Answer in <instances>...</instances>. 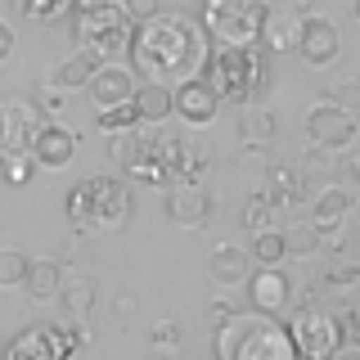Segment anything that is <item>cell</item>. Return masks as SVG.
Segmentation results:
<instances>
[{"mask_svg":"<svg viewBox=\"0 0 360 360\" xmlns=\"http://www.w3.org/2000/svg\"><path fill=\"white\" fill-rule=\"evenodd\" d=\"M135 72L149 77H189L198 72L202 59H207V41H202V27L189 14H162L158 9L153 18L135 22L131 45H127Z\"/></svg>","mask_w":360,"mask_h":360,"instance_id":"cell-1","label":"cell"},{"mask_svg":"<svg viewBox=\"0 0 360 360\" xmlns=\"http://www.w3.org/2000/svg\"><path fill=\"white\" fill-rule=\"evenodd\" d=\"M212 352L221 360H292V338L288 324H279L266 311H230L221 320Z\"/></svg>","mask_w":360,"mask_h":360,"instance_id":"cell-2","label":"cell"},{"mask_svg":"<svg viewBox=\"0 0 360 360\" xmlns=\"http://www.w3.org/2000/svg\"><path fill=\"white\" fill-rule=\"evenodd\" d=\"M135 198L122 180L112 176H90L68 194V221L77 234H112L131 221Z\"/></svg>","mask_w":360,"mask_h":360,"instance_id":"cell-3","label":"cell"},{"mask_svg":"<svg viewBox=\"0 0 360 360\" xmlns=\"http://www.w3.org/2000/svg\"><path fill=\"white\" fill-rule=\"evenodd\" d=\"M198 72L207 77V86L225 104H248V99H257L270 86L266 59L257 45H217V50H207Z\"/></svg>","mask_w":360,"mask_h":360,"instance_id":"cell-4","label":"cell"},{"mask_svg":"<svg viewBox=\"0 0 360 360\" xmlns=\"http://www.w3.org/2000/svg\"><path fill=\"white\" fill-rule=\"evenodd\" d=\"M68 22H72V32L82 37V50L99 54L104 63L117 59V54H127L131 32H135V22L127 18L122 0H82Z\"/></svg>","mask_w":360,"mask_h":360,"instance_id":"cell-5","label":"cell"},{"mask_svg":"<svg viewBox=\"0 0 360 360\" xmlns=\"http://www.w3.org/2000/svg\"><path fill=\"white\" fill-rule=\"evenodd\" d=\"M262 14V0H198V27L217 45H257Z\"/></svg>","mask_w":360,"mask_h":360,"instance_id":"cell-6","label":"cell"},{"mask_svg":"<svg viewBox=\"0 0 360 360\" xmlns=\"http://www.w3.org/2000/svg\"><path fill=\"white\" fill-rule=\"evenodd\" d=\"M288 338H292V352L307 356V360H329L338 347H342V324H338L333 311L324 307H297L288 320Z\"/></svg>","mask_w":360,"mask_h":360,"instance_id":"cell-7","label":"cell"},{"mask_svg":"<svg viewBox=\"0 0 360 360\" xmlns=\"http://www.w3.org/2000/svg\"><path fill=\"white\" fill-rule=\"evenodd\" d=\"M41 104L27 95H0V158L32 153V140L41 131Z\"/></svg>","mask_w":360,"mask_h":360,"instance_id":"cell-8","label":"cell"},{"mask_svg":"<svg viewBox=\"0 0 360 360\" xmlns=\"http://www.w3.org/2000/svg\"><path fill=\"white\" fill-rule=\"evenodd\" d=\"M82 347V333H72L68 324H32V329H22L14 342L5 347L9 360H54V356H68Z\"/></svg>","mask_w":360,"mask_h":360,"instance_id":"cell-9","label":"cell"},{"mask_svg":"<svg viewBox=\"0 0 360 360\" xmlns=\"http://www.w3.org/2000/svg\"><path fill=\"white\" fill-rule=\"evenodd\" d=\"M307 135H311V144H320V149H347V144L356 140V117L347 112L342 104H333V99H324V104H315L311 108V117H307Z\"/></svg>","mask_w":360,"mask_h":360,"instance_id":"cell-10","label":"cell"},{"mask_svg":"<svg viewBox=\"0 0 360 360\" xmlns=\"http://www.w3.org/2000/svg\"><path fill=\"white\" fill-rule=\"evenodd\" d=\"M217 90L207 86V77L202 72H189L180 77V86H172V112L189 122V127H207V122H217Z\"/></svg>","mask_w":360,"mask_h":360,"instance_id":"cell-11","label":"cell"},{"mask_svg":"<svg viewBox=\"0 0 360 360\" xmlns=\"http://www.w3.org/2000/svg\"><path fill=\"white\" fill-rule=\"evenodd\" d=\"M297 54L311 68H329L338 54H342V32H338V22L320 18V14H307L302 18V37H297Z\"/></svg>","mask_w":360,"mask_h":360,"instance_id":"cell-12","label":"cell"},{"mask_svg":"<svg viewBox=\"0 0 360 360\" xmlns=\"http://www.w3.org/2000/svg\"><path fill=\"white\" fill-rule=\"evenodd\" d=\"M248 302H252V311H266V315H279L288 307V297H292V284H288V275L279 266H262L252 275L248 270Z\"/></svg>","mask_w":360,"mask_h":360,"instance_id":"cell-13","label":"cell"},{"mask_svg":"<svg viewBox=\"0 0 360 360\" xmlns=\"http://www.w3.org/2000/svg\"><path fill=\"white\" fill-rule=\"evenodd\" d=\"M32 158H37V167H45V172H63L77 158V135L68 127H59V122H41L37 140H32Z\"/></svg>","mask_w":360,"mask_h":360,"instance_id":"cell-14","label":"cell"},{"mask_svg":"<svg viewBox=\"0 0 360 360\" xmlns=\"http://www.w3.org/2000/svg\"><path fill=\"white\" fill-rule=\"evenodd\" d=\"M297 37H302V14H292L284 5H266L257 45L270 54H288V50H297Z\"/></svg>","mask_w":360,"mask_h":360,"instance_id":"cell-15","label":"cell"},{"mask_svg":"<svg viewBox=\"0 0 360 360\" xmlns=\"http://www.w3.org/2000/svg\"><path fill=\"white\" fill-rule=\"evenodd\" d=\"M212 212V198L207 189H198L194 180H176V189L167 194V221L180 225V230H198Z\"/></svg>","mask_w":360,"mask_h":360,"instance_id":"cell-16","label":"cell"},{"mask_svg":"<svg viewBox=\"0 0 360 360\" xmlns=\"http://www.w3.org/2000/svg\"><path fill=\"white\" fill-rule=\"evenodd\" d=\"M90 99H95L99 108L104 104H127V99L135 95V77H131V68H117V63H99L95 68V77H90Z\"/></svg>","mask_w":360,"mask_h":360,"instance_id":"cell-17","label":"cell"},{"mask_svg":"<svg viewBox=\"0 0 360 360\" xmlns=\"http://www.w3.org/2000/svg\"><path fill=\"white\" fill-rule=\"evenodd\" d=\"M131 104H135V112H140V122H144V127H158V122H167V117H172V86H167V82H158V77H149L144 86H135Z\"/></svg>","mask_w":360,"mask_h":360,"instance_id":"cell-18","label":"cell"},{"mask_svg":"<svg viewBox=\"0 0 360 360\" xmlns=\"http://www.w3.org/2000/svg\"><path fill=\"white\" fill-rule=\"evenodd\" d=\"M347 212H352V189H342V185H333V189H320V198L311 202V221L320 225L324 234L338 230V225L347 221Z\"/></svg>","mask_w":360,"mask_h":360,"instance_id":"cell-19","label":"cell"},{"mask_svg":"<svg viewBox=\"0 0 360 360\" xmlns=\"http://www.w3.org/2000/svg\"><path fill=\"white\" fill-rule=\"evenodd\" d=\"M59 302H63V311L72 315V320H86V315L95 311V302H99L95 279H90V275H63V284H59Z\"/></svg>","mask_w":360,"mask_h":360,"instance_id":"cell-20","label":"cell"},{"mask_svg":"<svg viewBox=\"0 0 360 360\" xmlns=\"http://www.w3.org/2000/svg\"><path fill=\"white\" fill-rule=\"evenodd\" d=\"M275 131H279V122H275V112L262 108V104H248L239 108V140L243 144H270L275 140Z\"/></svg>","mask_w":360,"mask_h":360,"instance_id":"cell-21","label":"cell"},{"mask_svg":"<svg viewBox=\"0 0 360 360\" xmlns=\"http://www.w3.org/2000/svg\"><path fill=\"white\" fill-rule=\"evenodd\" d=\"M59 284H63V266L59 262H32L18 288H27L32 302H50V297H59Z\"/></svg>","mask_w":360,"mask_h":360,"instance_id":"cell-22","label":"cell"},{"mask_svg":"<svg viewBox=\"0 0 360 360\" xmlns=\"http://www.w3.org/2000/svg\"><path fill=\"white\" fill-rule=\"evenodd\" d=\"M99 63H104L99 54H90V50H77L72 59H63L59 68H54V77H50V82H54V86H63V90H86Z\"/></svg>","mask_w":360,"mask_h":360,"instance_id":"cell-23","label":"cell"},{"mask_svg":"<svg viewBox=\"0 0 360 360\" xmlns=\"http://www.w3.org/2000/svg\"><path fill=\"white\" fill-rule=\"evenodd\" d=\"M302 194H307V180H302L297 167H270V189H266V198L275 202V207H297Z\"/></svg>","mask_w":360,"mask_h":360,"instance_id":"cell-24","label":"cell"},{"mask_svg":"<svg viewBox=\"0 0 360 360\" xmlns=\"http://www.w3.org/2000/svg\"><path fill=\"white\" fill-rule=\"evenodd\" d=\"M248 270H252V266H248V252H243V248L225 243V248L212 252V279H217V284H243Z\"/></svg>","mask_w":360,"mask_h":360,"instance_id":"cell-25","label":"cell"},{"mask_svg":"<svg viewBox=\"0 0 360 360\" xmlns=\"http://www.w3.org/2000/svg\"><path fill=\"white\" fill-rule=\"evenodd\" d=\"M14 5L27 22H63V18H72V9L82 0H14Z\"/></svg>","mask_w":360,"mask_h":360,"instance_id":"cell-26","label":"cell"},{"mask_svg":"<svg viewBox=\"0 0 360 360\" xmlns=\"http://www.w3.org/2000/svg\"><path fill=\"white\" fill-rule=\"evenodd\" d=\"M320 243H324V230L315 221H302V225H288V230H284L288 257H315V252H320Z\"/></svg>","mask_w":360,"mask_h":360,"instance_id":"cell-27","label":"cell"},{"mask_svg":"<svg viewBox=\"0 0 360 360\" xmlns=\"http://www.w3.org/2000/svg\"><path fill=\"white\" fill-rule=\"evenodd\" d=\"M284 257H288L284 234L279 230H257V239H252V262L257 266H279Z\"/></svg>","mask_w":360,"mask_h":360,"instance_id":"cell-28","label":"cell"},{"mask_svg":"<svg viewBox=\"0 0 360 360\" xmlns=\"http://www.w3.org/2000/svg\"><path fill=\"white\" fill-rule=\"evenodd\" d=\"M135 122H140V112H135V104L127 99V104H104V108H99L95 127H99V131H112V135H117V131H131Z\"/></svg>","mask_w":360,"mask_h":360,"instance_id":"cell-29","label":"cell"},{"mask_svg":"<svg viewBox=\"0 0 360 360\" xmlns=\"http://www.w3.org/2000/svg\"><path fill=\"white\" fill-rule=\"evenodd\" d=\"M37 176V158L32 153H9V158H0V180L5 185H27V180Z\"/></svg>","mask_w":360,"mask_h":360,"instance_id":"cell-30","label":"cell"},{"mask_svg":"<svg viewBox=\"0 0 360 360\" xmlns=\"http://www.w3.org/2000/svg\"><path fill=\"white\" fill-rule=\"evenodd\" d=\"M27 257L18 252V248H0V288H18L22 275H27Z\"/></svg>","mask_w":360,"mask_h":360,"instance_id":"cell-31","label":"cell"},{"mask_svg":"<svg viewBox=\"0 0 360 360\" xmlns=\"http://www.w3.org/2000/svg\"><path fill=\"white\" fill-rule=\"evenodd\" d=\"M270 212H275V202H270L266 194H252V198H248L243 202V225H248V230H266V225H270Z\"/></svg>","mask_w":360,"mask_h":360,"instance_id":"cell-32","label":"cell"},{"mask_svg":"<svg viewBox=\"0 0 360 360\" xmlns=\"http://www.w3.org/2000/svg\"><path fill=\"white\" fill-rule=\"evenodd\" d=\"M324 284H360V262H347V252H338V262L324 270Z\"/></svg>","mask_w":360,"mask_h":360,"instance_id":"cell-33","label":"cell"},{"mask_svg":"<svg viewBox=\"0 0 360 360\" xmlns=\"http://www.w3.org/2000/svg\"><path fill=\"white\" fill-rule=\"evenodd\" d=\"M333 162H329V149H320V144H311V153L302 158V176H329Z\"/></svg>","mask_w":360,"mask_h":360,"instance_id":"cell-34","label":"cell"},{"mask_svg":"<svg viewBox=\"0 0 360 360\" xmlns=\"http://www.w3.org/2000/svg\"><path fill=\"white\" fill-rule=\"evenodd\" d=\"M338 324H342V342L360 347V302H356V307H347L342 315H338Z\"/></svg>","mask_w":360,"mask_h":360,"instance_id":"cell-35","label":"cell"},{"mask_svg":"<svg viewBox=\"0 0 360 360\" xmlns=\"http://www.w3.org/2000/svg\"><path fill=\"white\" fill-rule=\"evenodd\" d=\"M122 9H127L131 22H144V18H153L162 5H158V0H122Z\"/></svg>","mask_w":360,"mask_h":360,"instance_id":"cell-36","label":"cell"},{"mask_svg":"<svg viewBox=\"0 0 360 360\" xmlns=\"http://www.w3.org/2000/svg\"><path fill=\"white\" fill-rule=\"evenodd\" d=\"M37 104H41V112H45V117L63 112V86H54V82H50V90H41V95H37Z\"/></svg>","mask_w":360,"mask_h":360,"instance_id":"cell-37","label":"cell"},{"mask_svg":"<svg viewBox=\"0 0 360 360\" xmlns=\"http://www.w3.org/2000/svg\"><path fill=\"white\" fill-rule=\"evenodd\" d=\"M176 342H180V329L172 320H158L153 324V347H176Z\"/></svg>","mask_w":360,"mask_h":360,"instance_id":"cell-38","label":"cell"},{"mask_svg":"<svg viewBox=\"0 0 360 360\" xmlns=\"http://www.w3.org/2000/svg\"><path fill=\"white\" fill-rule=\"evenodd\" d=\"M333 99H347V104H356V99H360V82H338V86H333Z\"/></svg>","mask_w":360,"mask_h":360,"instance_id":"cell-39","label":"cell"},{"mask_svg":"<svg viewBox=\"0 0 360 360\" xmlns=\"http://www.w3.org/2000/svg\"><path fill=\"white\" fill-rule=\"evenodd\" d=\"M9 54H14V27H5V22H0V63H5Z\"/></svg>","mask_w":360,"mask_h":360,"instance_id":"cell-40","label":"cell"},{"mask_svg":"<svg viewBox=\"0 0 360 360\" xmlns=\"http://www.w3.org/2000/svg\"><path fill=\"white\" fill-rule=\"evenodd\" d=\"M342 176H347V180H360V153H352V158L342 162Z\"/></svg>","mask_w":360,"mask_h":360,"instance_id":"cell-41","label":"cell"},{"mask_svg":"<svg viewBox=\"0 0 360 360\" xmlns=\"http://www.w3.org/2000/svg\"><path fill=\"white\" fill-rule=\"evenodd\" d=\"M279 5H284V9H292V14H302V18L311 14V0H279Z\"/></svg>","mask_w":360,"mask_h":360,"instance_id":"cell-42","label":"cell"},{"mask_svg":"<svg viewBox=\"0 0 360 360\" xmlns=\"http://www.w3.org/2000/svg\"><path fill=\"white\" fill-rule=\"evenodd\" d=\"M135 311V297H131V292H127V297H117V315H131Z\"/></svg>","mask_w":360,"mask_h":360,"instance_id":"cell-43","label":"cell"},{"mask_svg":"<svg viewBox=\"0 0 360 360\" xmlns=\"http://www.w3.org/2000/svg\"><path fill=\"white\" fill-rule=\"evenodd\" d=\"M234 307H230V302H212V315H217V320H225V315H230Z\"/></svg>","mask_w":360,"mask_h":360,"instance_id":"cell-44","label":"cell"},{"mask_svg":"<svg viewBox=\"0 0 360 360\" xmlns=\"http://www.w3.org/2000/svg\"><path fill=\"white\" fill-rule=\"evenodd\" d=\"M352 18H356V22H360V0H352Z\"/></svg>","mask_w":360,"mask_h":360,"instance_id":"cell-45","label":"cell"},{"mask_svg":"<svg viewBox=\"0 0 360 360\" xmlns=\"http://www.w3.org/2000/svg\"><path fill=\"white\" fill-rule=\"evenodd\" d=\"M352 108H356V112H352V117H356V131H360V99H356V104H352Z\"/></svg>","mask_w":360,"mask_h":360,"instance_id":"cell-46","label":"cell"}]
</instances>
